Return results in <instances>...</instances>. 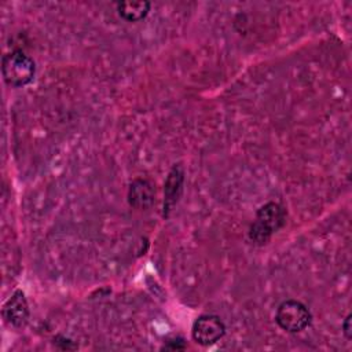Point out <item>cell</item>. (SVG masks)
<instances>
[{"mask_svg": "<svg viewBox=\"0 0 352 352\" xmlns=\"http://www.w3.org/2000/svg\"><path fill=\"white\" fill-rule=\"evenodd\" d=\"M118 15L128 22H138L147 16L150 11V3L146 0L140 1H118L116 4Z\"/></svg>", "mask_w": 352, "mask_h": 352, "instance_id": "ba28073f", "label": "cell"}, {"mask_svg": "<svg viewBox=\"0 0 352 352\" xmlns=\"http://www.w3.org/2000/svg\"><path fill=\"white\" fill-rule=\"evenodd\" d=\"M184 186V169L180 164H175L169 170L164 184V217H169L175 205L182 197Z\"/></svg>", "mask_w": 352, "mask_h": 352, "instance_id": "5b68a950", "label": "cell"}, {"mask_svg": "<svg viewBox=\"0 0 352 352\" xmlns=\"http://www.w3.org/2000/svg\"><path fill=\"white\" fill-rule=\"evenodd\" d=\"M226 333V326L223 320L216 315H201L195 319L191 329L192 340L202 345L208 346L216 344Z\"/></svg>", "mask_w": 352, "mask_h": 352, "instance_id": "277c9868", "label": "cell"}, {"mask_svg": "<svg viewBox=\"0 0 352 352\" xmlns=\"http://www.w3.org/2000/svg\"><path fill=\"white\" fill-rule=\"evenodd\" d=\"M311 311L297 300H286L280 302L275 312V322L287 333H300L305 330L311 324Z\"/></svg>", "mask_w": 352, "mask_h": 352, "instance_id": "3957f363", "label": "cell"}, {"mask_svg": "<svg viewBox=\"0 0 352 352\" xmlns=\"http://www.w3.org/2000/svg\"><path fill=\"white\" fill-rule=\"evenodd\" d=\"M186 346H187V345H186V342H184L183 338H175V340L168 341V344L164 345L162 349H172V351H175V349H184Z\"/></svg>", "mask_w": 352, "mask_h": 352, "instance_id": "9c48e42d", "label": "cell"}, {"mask_svg": "<svg viewBox=\"0 0 352 352\" xmlns=\"http://www.w3.org/2000/svg\"><path fill=\"white\" fill-rule=\"evenodd\" d=\"M1 74L8 85L25 87L36 74V63L23 51L14 50L3 56Z\"/></svg>", "mask_w": 352, "mask_h": 352, "instance_id": "7a4b0ae2", "label": "cell"}, {"mask_svg": "<svg viewBox=\"0 0 352 352\" xmlns=\"http://www.w3.org/2000/svg\"><path fill=\"white\" fill-rule=\"evenodd\" d=\"M1 315L10 326L22 327L29 319V305L22 290H15L11 297L4 302Z\"/></svg>", "mask_w": 352, "mask_h": 352, "instance_id": "8992f818", "label": "cell"}, {"mask_svg": "<svg viewBox=\"0 0 352 352\" xmlns=\"http://www.w3.org/2000/svg\"><path fill=\"white\" fill-rule=\"evenodd\" d=\"M155 199V186L147 180L138 177L131 182L128 188V202L136 209H147L154 204Z\"/></svg>", "mask_w": 352, "mask_h": 352, "instance_id": "52a82bcc", "label": "cell"}, {"mask_svg": "<svg viewBox=\"0 0 352 352\" xmlns=\"http://www.w3.org/2000/svg\"><path fill=\"white\" fill-rule=\"evenodd\" d=\"M286 221V212L276 202H267L256 213V217L249 228V238L257 245H264L270 241Z\"/></svg>", "mask_w": 352, "mask_h": 352, "instance_id": "6da1fadb", "label": "cell"}, {"mask_svg": "<svg viewBox=\"0 0 352 352\" xmlns=\"http://www.w3.org/2000/svg\"><path fill=\"white\" fill-rule=\"evenodd\" d=\"M342 333H344V336L348 338V340H351V337H352V324H351V315H348L345 319H344V322H342Z\"/></svg>", "mask_w": 352, "mask_h": 352, "instance_id": "30bf717a", "label": "cell"}]
</instances>
